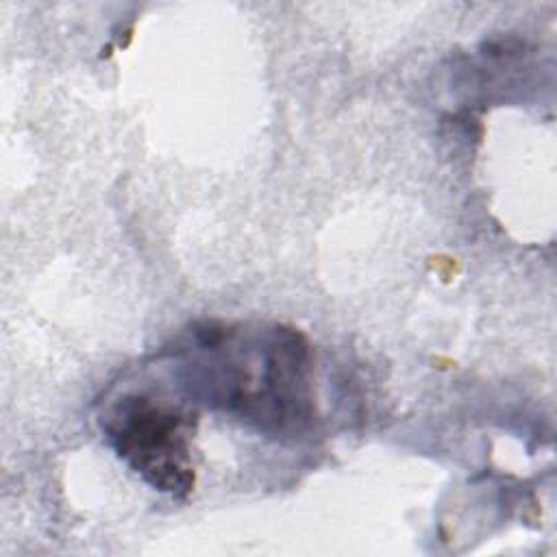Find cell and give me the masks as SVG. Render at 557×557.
I'll use <instances>...</instances> for the list:
<instances>
[{"label":"cell","mask_w":557,"mask_h":557,"mask_svg":"<svg viewBox=\"0 0 557 557\" xmlns=\"http://www.w3.org/2000/svg\"><path fill=\"white\" fill-rule=\"evenodd\" d=\"M198 357L185 363V385L205 403L265 433H298L311 418L309 346L285 326L263 331L250 346L233 326L207 322L194 331Z\"/></svg>","instance_id":"obj_1"},{"label":"cell","mask_w":557,"mask_h":557,"mask_svg":"<svg viewBox=\"0 0 557 557\" xmlns=\"http://www.w3.org/2000/svg\"><path fill=\"white\" fill-rule=\"evenodd\" d=\"M104 431L115 453L154 490L178 498L191 492L185 413L163 400L131 394L111 407Z\"/></svg>","instance_id":"obj_2"}]
</instances>
